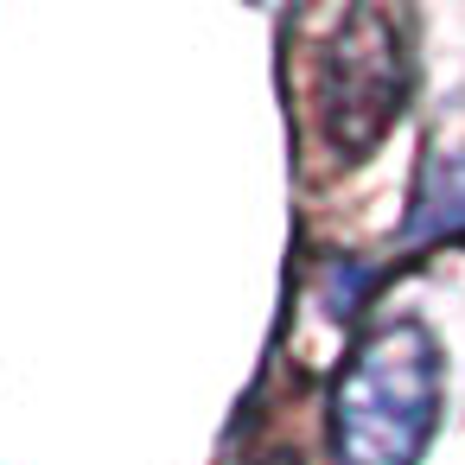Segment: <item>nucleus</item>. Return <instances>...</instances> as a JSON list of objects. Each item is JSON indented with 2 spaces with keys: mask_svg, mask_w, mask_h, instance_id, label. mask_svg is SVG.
I'll return each instance as SVG.
<instances>
[{
  "mask_svg": "<svg viewBox=\"0 0 465 465\" xmlns=\"http://www.w3.org/2000/svg\"><path fill=\"white\" fill-rule=\"evenodd\" d=\"M440 338L420 319L370 325L338 363L325 433L338 465H420L440 420Z\"/></svg>",
  "mask_w": 465,
  "mask_h": 465,
  "instance_id": "f257e3e1",
  "label": "nucleus"
},
{
  "mask_svg": "<svg viewBox=\"0 0 465 465\" xmlns=\"http://www.w3.org/2000/svg\"><path fill=\"white\" fill-rule=\"evenodd\" d=\"M312 96H319V128L338 160L376 153V141L395 128V115L408 103V45H401L395 14H382V7L338 14L331 39L319 45Z\"/></svg>",
  "mask_w": 465,
  "mask_h": 465,
  "instance_id": "f03ea898",
  "label": "nucleus"
},
{
  "mask_svg": "<svg viewBox=\"0 0 465 465\" xmlns=\"http://www.w3.org/2000/svg\"><path fill=\"white\" fill-rule=\"evenodd\" d=\"M427 242H465V153H446V147L420 160V179L401 217V249H427Z\"/></svg>",
  "mask_w": 465,
  "mask_h": 465,
  "instance_id": "7ed1b4c3",
  "label": "nucleus"
},
{
  "mask_svg": "<svg viewBox=\"0 0 465 465\" xmlns=\"http://www.w3.org/2000/svg\"><path fill=\"white\" fill-rule=\"evenodd\" d=\"M376 268H363V262H331L325 268V312L331 319H357L363 312V300L376 293Z\"/></svg>",
  "mask_w": 465,
  "mask_h": 465,
  "instance_id": "20e7f679",
  "label": "nucleus"
}]
</instances>
